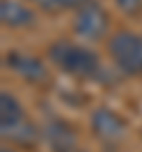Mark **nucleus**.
I'll return each instance as SVG.
<instances>
[{
	"instance_id": "nucleus-11",
	"label": "nucleus",
	"mask_w": 142,
	"mask_h": 152,
	"mask_svg": "<svg viewBox=\"0 0 142 152\" xmlns=\"http://www.w3.org/2000/svg\"><path fill=\"white\" fill-rule=\"evenodd\" d=\"M54 152H80V150H76V147H64V150H54Z\"/></svg>"
},
{
	"instance_id": "nucleus-3",
	"label": "nucleus",
	"mask_w": 142,
	"mask_h": 152,
	"mask_svg": "<svg viewBox=\"0 0 142 152\" xmlns=\"http://www.w3.org/2000/svg\"><path fill=\"white\" fill-rule=\"evenodd\" d=\"M109 52L121 71L135 76L142 74V38L130 31H121L109 40Z\"/></svg>"
},
{
	"instance_id": "nucleus-7",
	"label": "nucleus",
	"mask_w": 142,
	"mask_h": 152,
	"mask_svg": "<svg viewBox=\"0 0 142 152\" xmlns=\"http://www.w3.org/2000/svg\"><path fill=\"white\" fill-rule=\"evenodd\" d=\"M0 19L7 26H26V24H31L33 14H31V10H26L17 0H2L0 2Z\"/></svg>"
},
{
	"instance_id": "nucleus-10",
	"label": "nucleus",
	"mask_w": 142,
	"mask_h": 152,
	"mask_svg": "<svg viewBox=\"0 0 142 152\" xmlns=\"http://www.w3.org/2000/svg\"><path fill=\"white\" fill-rule=\"evenodd\" d=\"M116 5L123 10V12H128V14H133V12H137L140 10V5H142V0H116Z\"/></svg>"
},
{
	"instance_id": "nucleus-9",
	"label": "nucleus",
	"mask_w": 142,
	"mask_h": 152,
	"mask_svg": "<svg viewBox=\"0 0 142 152\" xmlns=\"http://www.w3.org/2000/svg\"><path fill=\"white\" fill-rule=\"evenodd\" d=\"M88 0H38V5L47 7V10H59V7H80Z\"/></svg>"
},
{
	"instance_id": "nucleus-13",
	"label": "nucleus",
	"mask_w": 142,
	"mask_h": 152,
	"mask_svg": "<svg viewBox=\"0 0 142 152\" xmlns=\"http://www.w3.org/2000/svg\"><path fill=\"white\" fill-rule=\"evenodd\" d=\"M36 2H38V0H36Z\"/></svg>"
},
{
	"instance_id": "nucleus-8",
	"label": "nucleus",
	"mask_w": 142,
	"mask_h": 152,
	"mask_svg": "<svg viewBox=\"0 0 142 152\" xmlns=\"http://www.w3.org/2000/svg\"><path fill=\"white\" fill-rule=\"evenodd\" d=\"M45 138H47V142H50L54 150L73 147V142H76L71 128H69L64 121H59V119H52V121L45 124Z\"/></svg>"
},
{
	"instance_id": "nucleus-2",
	"label": "nucleus",
	"mask_w": 142,
	"mask_h": 152,
	"mask_svg": "<svg viewBox=\"0 0 142 152\" xmlns=\"http://www.w3.org/2000/svg\"><path fill=\"white\" fill-rule=\"evenodd\" d=\"M50 59L62 71H66L76 78H92L99 71V62H97L95 52H90L76 43H66V40H59L50 48Z\"/></svg>"
},
{
	"instance_id": "nucleus-12",
	"label": "nucleus",
	"mask_w": 142,
	"mask_h": 152,
	"mask_svg": "<svg viewBox=\"0 0 142 152\" xmlns=\"http://www.w3.org/2000/svg\"><path fill=\"white\" fill-rule=\"evenodd\" d=\"M2 152H9V150H2Z\"/></svg>"
},
{
	"instance_id": "nucleus-1",
	"label": "nucleus",
	"mask_w": 142,
	"mask_h": 152,
	"mask_svg": "<svg viewBox=\"0 0 142 152\" xmlns=\"http://www.w3.org/2000/svg\"><path fill=\"white\" fill-rule=\"evenodd\" d=\"M0 131H2L5 140H12V142L24 145V147L33 145L36 138H38L33 124L24 114V107L7 90L0 93Z\"/></svg>"
},
{
	"instance_id": "nucleus-5",
	"label": "nucleus",
	"mask_w": 142,
	"mask_h": 152,
	"mask_svg": "<svg viewBox=\"0 0 142 152\" xmlns=\"http://www.w3.org/2000/svg\"><path fill=\"white\" fill-rule=\"evenodd\" d=\"M90 124H92L95 135H97L102 142H118V140H123V135H125V121H123L116 112H111V109H106V107L95 109Z\"/></svg>"
},
{
	"instance_id": "nucleus-6",
	"label": "nucleus",
	"mask_w": 142,
	"mask_h": 152,
	"mask_svg": "<svg viewBox=\"0 0 142 152\" xmlns=\"http://www.w3.org/2000/svg\"><path fill=\"white\" fill-rule=\"evenodd\" d=\"M5 64H7L17 76H21V78H26V81H33V83L45 81V64H43L38 57H33V55L7 52Z\"/></svg>"
},
{
	"instance_id": "nucleus-4",
	"label": "nucleus",
	"mask_w": 142,
	"mask_h": 152,
	"mask_svg": "<svg viewBox=\"0 0 142 152\" xmlns=\"http://www.w3.org/2000/svg\"><path fill=\"white\" fill-rule=\"evenodd\" d=\"M73 28L80 38H88V40H99L106 31V14L104 10L97 5V2H85L78 7V14H76V21H73Z\"/></svg>"
}]
</instances>
